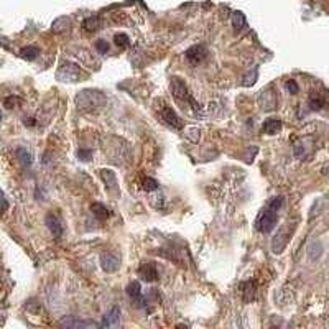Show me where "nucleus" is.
Returning a JSON list of instances; mask_svg holds the SVG:
<instances>
[{"label": "nucleus", "mask_w": 329, "mask_h": 329, "mask_svg": "<svg viewBox=\"0 0 329 329\" xmlns=\"http://www.w3.org/2000/svg\"><path fill=\"white\" fill-rule=\"evenodd\" d=\"M232 20H234V25H236V28H244L245 27V17L241 14V12H236L234 14V18H232Z\"/></svg>", "instance_id": "nucleus-25"}, {"label": "nucleus", "mask_w": 329, "mask_h": 329, "mask_svg": "<svg viewBox=\"0 0 329 329\" xmlns=\"http://www.w3.org/2000/svg\"><path fill=\"white\" fill-rule=\"evenodd\" d=\"M160 115H161V119L166 122V124H168L170 127H173V128H176V130H179V128L183 127L181 119L178 117V114L173 111L171 107L163 106V107H161V111H160Z\"/></svg>", "instance_id": "nucleus-6"}, {"label": "nucleus", "mask_w": 329, "mask_h": 329, "mask_svg": "<svg viewBox=\"0 0 329 329\" xmlns=\"http://www.w3.org/2000/svg\"><path fill=\"white\" fill-rule=\"evenodd\" d=\"M82 25H84V30H87V31H96V30L99 28L101 23H99V18H98V17H91V18H86L84 23H82Z\"/></svg>", "instance_id": "nucleus-22"}, {"label": "nucleus", "mask_w": 329, "mask_h": 329, "mask_svg": "<svg viewBox=\"0 0 329 329\" xmlns=\"http://www.w3.org/2000/svg\"><path fill=\"white\" fill-rule=\"evenodd\" d=\"M96 48H98L99 53H106V51L109 50V44L104 40H99L98 43H96Z\"/></svg>", "instance_id": "nucleus-28"}, {"label": "nucleus", "mask_w": 329, "mask_h": 329, "mask_svg": "<svg viewBox=\"0 0 329 329\" xmlns=\"http://www.w3.org/2000/svg\"><path fill=\"white\" fill-rule=\"evenodd\" d=\"M283 204V198L281 196H276L273 198L272 201H268L267 206L263 208L259 216H257V221H255V227L262 234H268L272 232L276 225V217H278V211Z\"/></svg>", "instance_id": "nucleus-1"}, {"label": "nucleus", "mask_w": 329, "mask_h": 329, "mask_svg": "<svg viewBox=\"0 0 329 329\" xmlns=\"http://www.w3.org/2000/svg\"><path fill=\"white\" fill-rule=\"evenodd\" d=\"M295 227H296L295 224L290 225V222H288V224L281 225V227L278 229V232H276V236L273 237V241H272V250L275 254H281L283 250H285V247L288 245L290 239H292L293 232H295Z\"/></svg>", "instance_id": "nucleus-3"}, {"label": "nucleus", "mask_w": 329, "mask_h": 329, "mask_svg": "<svg viewBox=\"0 0 329 329\" xmlns=\"http://www.w3.org/2000/svg\"><path fill=\"white\" fill-rule=\"evenodd\" d=\"M101 267H102V270H104V272L112 273V272H115V270L120 267V259L115 254H112V252L102 254L101 255Z\"/></svg>", "instance_id": "nucleus-8"}, {"label": "nucleus", "mask_w": 329, "mask_h": 329, "mask_svg": "<svg viewBox=\"0 0 329 329\" xmlns=\"http://www.w3.org/2000/svg\"><path fill=\"white\" fill-rule=\"evenodd\" d=\"M281 120L278 119H267L263 122V132L268 133V135H273V133H278L281 130Z\"/></svg>", "instance_id": "nucleus-14"}, {"label": "nucleus", "mask_w": 329, "mask_h": 329, "mask_svg": "<svg viewBox=\"0 0 329 329\" xmlns=\"http://www.w3.org/2000/svg\"><path fill=\"white\" fill-rule=\"evenodd\" d=\"M127 295L130 296L132 300L140 301V295H142V287H140V283H138V281L128 283V287H127Z\"/></svg>", "instance_id": "nucleus-18"}, {"label": "nucleus", "mask_w": 329, "mask_h": 329, "mask_svg": "<svg viewBox=\"0 0 329 329\" xmlns=\"http://www.w3.org/2000/svg\"><path fill=\"white\" fill-rule=\"evenodd\" d=\"M20 102H22L20 98H14V96H10V98H7L4 101V106L7 109H14V107H17L18 104H20Z\"/></svg>", "instance_id": "nucleus-26"}, {"label": "nucleus", "mask_w": 329, "mask_h": 329, "mask_svg": "<svg viewBox=\"0 0 329 329\" xmlns=\"http://www.w3.org/2000/svg\"><path fill=\"white\" fill-rule=\"evenodd\" d=\"M170 86H171V92H173V96H175L176 99H179V101L190 99L188 87H186L184 81H183V79H179L178 76H173V77H171Z\"/></svg>", "instance_id": "nucleus-7"}, {"label": "nucleus", "mask_w": 329, "mask_h": 329, "mask_svg": "<svg viewBox=\"0 0 329 329\" xmlns=\"http://www.w3.org/2000/svg\"><path fill=\"white\" fill-rule=\"evenodd\" d=\"M119 321H120V309L117 306H114L111 311L104 316V319L101 322V327H114L119 324Z\"/></svg>", "instance_id": "nucleus-13"}, {"label": "nucleus", "mask_w": 329, "mask_h": 329, "mask_svg": "<svg viewBox=\"0 0 329 329\" xmlns=\"http://www.w3.org/2000/svg\"><path fill=\"white\" fill-rule=\"evenodd\" d=\"M142 188H144L145 191H155V190H158V181L153 178L145 176L144 181H142Z\"/></svg>", "instance_id": "nucleus-23"}, {"label": "nucleus", "mask_w": 329, "mask_h": 329, "mask_svg": "<svg viewBox=\"0 0 329 329\" xmlns=\"http://www.w3.org/2000/svg\"><path fill=\"white\" fill-rule=\"evenodd\" d=\"M99 175L102 178V181L106 184V190L109 193H112V195H117L119 193V184H117V176H115V173L109 168H104V170H99Z\"/></svg>", "instance_id": "nucleus-5"}, {"label": "nucleus", "mask_w": 329, "mask_h": 329, "mask_svg": "<svg viewBox=\"0 0 329 329\" xmlns=\"http://www.w3.org/2000/svg\"><path fill=\"white\" fill-rule=\"evenodd\" d=\"M44 221H46V225H48V229H50L51 234H53V237L60 239L63 236V224H61L60 219H58V216L51 214V212H50Z\"/></svg>", "instance_id": "nucleus-11"}, {"label": "nucleus", "mask_w": 329, "mask_h": 329, "mask_svg": "<svg viewBox=\"0 0 329 329\" xmlns=\"http://www.w3.org/2000/svg\"><path fill=\"white\" fill-rule=\"evenodd\" d=\"M114 40H115V44H117L120 50H125V48H128V44H130V40H128V36L124 35V33L115 35Z\"/></svg>", "instance_id": "nucleus-24"}, {"label": "nucleus", "mask_w": 329, "mask_h": 329, "mask_svg": "<svg viewBox=\"0 0 329 329\" xmlns=\"http://www.w3.org/2000/svg\"><path fill=\"white\" fill-rule=\"evenodd\" d=\"M309 107L313 109V111H319V109L324 106V99L321 98L319 94H316V92H313L311 96H309Z\"/></svg>", "instance_id": "nucleus-20"}, {"label": "nucleus", "mask_w": 329, "mask_h": 329, "mask_svg": "<svg viewBox=\"0 0 329 329\" xmlns=\"http://www.w3.org/2000/svg\"><path fill=\"white\" fill-rule=\"evenodd\" d=\"M287 87H288V91L292 92V94H296V92L300 91V87H298V84H296L295 79H290V81L287 82Z\"/></svg>", "instance_id": "nucleus-27"}, {"label": "nucleus", "mask_w": 329, "mask_h": 329, "mask_svg": "<svg viewBox=\"0 0 329 329\" xmlns=\"http://www.w3.org/2000/svg\"><path fill=\"white\" fill-rule=\"evenodd\" d=\"M23 124H25V125H30V127H31V125H35V120H33V119H28V120L25 119V120H23Z\"/></svg>", "instance_id": "nucleus-30"}, {"label": "nucleus", "mask_w": 329, "mask_h": 329, "mask_svg": "<svg viewBox=\"0 0 329 329\" xmlns=\"http://www.w3.org/2000/svg\"><path fill=\"white\" fill-rule=\"evenodd\" d=\"M106 96L99 92V91H92V89H86L76 96V106L79 111L82 112H89V111H96L102 106H106Z\"/></svg>", "instance_id": "nucleus-2"}, {"label": "nucleus", "mask_w": 329, "mask_h": 329, "mask_svg": "<svg viewBox=\"0 0 329 329\" xmlns=\"http://www.w3.org/2000/svg\"><path fill=\"white\" fill-rule=\"evenodd\" d=\"M17 157H18V160H20V163L23 166H30L31 161H33V160H31V153L25 150V148H20V150L17 152Z\"/></svg>", "instance_id": "nucleus-21"}, {"label": "nucleus", "mask_w": 329, "mask_h": 329, "mask_svg": "<svg viewBox=\"0 0 329 329\" xmlns=\"http://www.w3.org/2000/svg\"><path fill=\"white\" fill-rule=\"evenodd\" d=\"M2 201H4V211H7V208H9V204H7V199H5V198H2Z\"/></svg>", "instance_id": "nucleus-31"}, {"label": "nucleus", "mask_w": 329, "mask_h": 329, "mask_svg": "<svg viewBox=\"0 0 329 329\" xmlns=\"http://www.w3.org/2000/svg\"><path fill=\"white\" fill-rule=\"evenodd\" d=\"M38 48L36 46H27V48H23L22 51H20V56L23 58V60H27V61H33L35 58L38 56Z\"/></svg>", "instance_id": "nucleus-19"}, {"label": "nucleus", "mask_w": 329, "mask_h": 329, "mask_svg": "<svg viewBox=\"0 0 329 329\" xmlns=\"http://www.w3.org/2000/svg\"><path fill=\"white\" fill-rule=\"evenodd\" d=\"M241 288H242L244 301L245 303L252 301L254 296H255V283L254 281H245V283H242V285H241Z\"/></svg>", "instance_id": "nucleus-16"}, {"label": "nucleus", "mask_w": 329, "mask_h": 329, "mask_svg": "<svg viewBox=\"0 0 329 329\" xmlns=\"http://www.w3.org/2000/svg\"><path fill=\"white\" fill-rule=\"evenodd\" d=\"M60 326H63V327H96L98 324L89 322V321H76L73 318H69V319H61Z\"/></svg>", "instance_id": "nucleus-15"}, {"label": "nucleus", "mask_w": 329, "mask_h": 329, "mask_svg": "<svg viewBox=\"0 0 329 329\" xmlns=\"http://www.w3.org/2000/svg\"><path fill=\"white\" fill-rule=\"evenodd\" d=\"M56 77L63 82H77V81H81L82 73H81V69H79L77 64L63 63L60 66V69H58Z\"/></svg>", "instance_id": "nucleus-4"}, {"label": "nucleus", "mask_w": 329, "mask_h": 329, "mask_svg": "<svg viewBox=\"0 0 329 329\" xmlns=\"http://www.w3.org/2000/svg\"><path fill=\"white\" fill-rule=\"evenodd\" d=\"M259 102L263 111H272L276 106V96L275 92H272V89H267V91H263V94H260Z\"/></svg>", "instance_id": "nucleus-12"}, {"label": "nucleus", "mask_w": 329, "mask_h": 329, "mask_svg": "<svg viewBox=\"0 0 329 329\" xmlns=\"http://www.w3.org/2000/svg\"><path fill=\"white\" fill-rule=\"evenodd\" d=\"M138 275H140V278L145 280V281H155V280H158L157 265H155L153 262H145V263H142L140 268H138Z\"/></svg>", "instance_id": "nucleus-9"}, {"label": "nucleus", "mask_w": 329, "mask_h": 329, "mask_svg": "<svg viewBox=\"0 0 329 329\" xmlns=\"http://www.w3.org/2000/svg\"><path fill=\"white\" fill-rule=\"evenodd\" d=\"M91 155V152H87V150H81L79 152V157H81V160H89L87 157Z\"/></svg>", "instance_id": "nucleus-29"}, {"label": "nucleus", "mask_w": 329, "mask_h": 329, "mask_svg": "<svg viewBox=\"0 0 329 329\" xmlns=\"http://www.w3.org/2000/svg\"><path fill=\"white\" fill-rule=\"evenodd\" d=\"M206 55H208L206 46H203V44H196V46H193L186 51V60H188L191 64H198L204 60Z\"/></svg>", "instance_id": "nucleus-10"}, {"label": "nucleus", "mask_w": 329, "mask_h": 329, "mask_svg": "<svg viewBox=\"0 0 329 329\" xmlns=\"http://www.w3.org/2000/svg\"><path fill=\"white\" fill-rule=\"evenodd\" d=\"M91 211H92V214L101 219V221H104V219H107L109 216H111V211H109L104 204H101V203H94L91 206Z\"/></svg>", "instance_id": "nucleus-17"}]
</instances>
